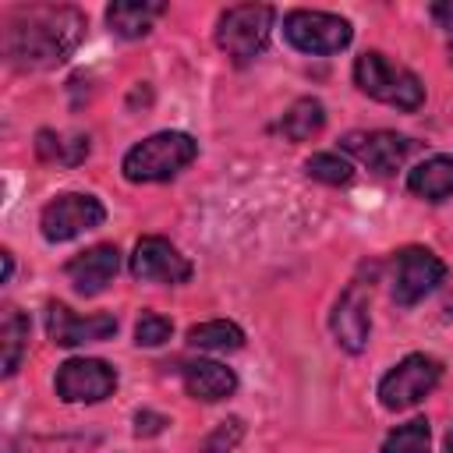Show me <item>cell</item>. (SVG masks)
Returning <instances> with one entry per match:
<instances>
[{
	"mask_svg": "<svg viewBox=\"0 0 453 453\" xmlns=\"http://www.w3.org/2000/svg\"><path fill=\"white\" fill-rule=\"evenodd\" d=\"M106 209L96 195H81V191H64L57 198H50L39 212V230L50 244H64L81 237L85 230L103 226Z\"/></svg>",
	"mask_w": 453,
	"mask_h": 453,
	"instance_id": "cell-7",
	"label": "cell"
},
{
	"mask_svg": "<svg viewBox=\"0 0 453 453\" xmlns=\"http://www.w3.org/2000/svg\"><path fill=\"white\" fill-rule=\"evenodd\" d=\"M428 446H432V428H428L425 418H414L407 425H396L382 439L379 453H428Z\"/></svg>",
	"mask_w": 453,
	"mask_h": 453,
	"instance_id": "cell-22",
	"label": "cell"
},
{
	"mask_svg": "<svg viewBox=\"0 0 453 453\" xmlns=\"http://www.w3.org/2000/svg\"><path fill=\"white\" fill-rule=\"evenodd\" d=\"M354 85H357L365 96H372V99H379V103H386V106H396V110H403V113H414V110L425 103V85H421V78H418L411 67L389 60V57L379 53V50H365V53L354 60Z\"/></svg>",
	"mask_w": 453,
	"mask_h": 453,
	"instance_id": "cell-3",
	"label": "cell"
},
{
	"mask_svg": "<svg viewBox=\"0 0 453 453\" xmlns=\"http://www.w3.org/2000/svg\"><path fill=\"white\" fill-rule=\"evenodd\" d=\"M170 333H173V322L159 311H142L134 322V343L138 347H159L170 340Z\"/></svg>",
	"mask_w": 453,
	"mask_h": 453,
	"instance_id": "cell-25",
	"label": "cell"
},
{
	"mask_svg": "<svg viewBox=\"0 0 453 453\" xmlns=\"http://www.w3.org/2000/svg\"><path fill=\"white\" fill-rule=\"evenodd\" d=\"M85 39V14L78 7H18L4 21V57L21 71H46L64 64Z\"/></svg>",
	"mask_w": 453,
	"mask_h": 453,
	"instance_id": "cell-1",
	"label": "cell"
},
{
	"mask_svg": "<svg viewBox=\"0 0 453 453\" xmlns=\"http://www.w3.org/2000/svg\"><path fill=\"white\" fill-rule=\"evenodd\" d=\"M329 329L336 336V343L347 354H361L368 347V333H372V311H368V290L361 280L347 283V290L336 297L333 315H329Z\"/></svg>",
	"mask_w": 453,
	"mask_h": 453,
	"instance_id": "cell-11",
	"label": "cell"
},
{
	"mask_svg": "<svg viewBox=\"0 0 453 453\" xmlns=\"http://www.w3.org/2000/svg\"><path fill=\"white\" fill-rule=\"evenodd\" d=\"M35 152H39V159L57 163V166H78L88 159L92 145H88V134H67V131L42 127L35 134Z\"/></svg>",
	"mask_w": 453,
	"mask_h": 453,
	"instance_id": "cell-18",
	"label": "cell"
},
{
	"mask_svg": "<svg viewBox=\"0 0 453 453\" xmlns=\"http://www.w3.org/2000/svg\"><path fill=\"white\" fill-rule=\"evenodd\" d=\"M163 14H166V4H156V0H117L106 7V25L120 39H142L152 32L156 18Z\"/></svg>",
	"mask_w": 453,
	"mask_h": 453,
	"instance_id": "cell-16",
	"label": "cell"
},
{
	"mask_svg": "<svg viewBox=\"0 0 453 453\" xmlns=\"http://www.w3.org/2000/svg\"><path fill=\"white\" fill-rule=\"evenodd\" d=\"M241 435H244V421L241 418H226V421L216 425V432L202 442L198 453H234V446L241 442Z\"/></svg>",
	"mask_w": 453,
	"mask_h": 453,
	"instance_id": "cell-26",
	"label": "cell"
},
{
	"mask_svg": "<svg viewBox=\"0 0 453 453\" xmlns=\"http://www.w3.org/2000/svg\"><path fill=\"white\" fill-rule=\"evenodd\" d=\"M53 389L64 403H99L117 389V372L99 357H71L57 368Z\"/></svg>",
	"mask_w": 453,
	"mask_h": 453,
	"instance_id": "cell-9",
	"label": "cell"
},
{
	"mask_svg": "<svg viewBox=\"0 0 453 453\" xmlns=\"http://www.w3.org/2000/svg\"><path fill=\"white\" fill-rule=\"evenodd\" d=\"M446 453H453V428L446 432Z\"/></svg>",
	"mask_w": 453,
	"mask_h": 453,
	"instance_id": "cell-30",
	"label": "cell"
},
{
	"mask_svg": "<svg viewBox=\"0 0 453 453\" xmlns=\"http://www.w3.org/2000/svg\"><path fill=\"white\" fill-rule=\"evenodd\" d=\"M81 446H88V442L85 439H67V435H57V439L21 435V439L7 442V453H78Z\"/></svg>",
	"mask_w": 453,
	"mask_h": 453,
	"instance_id": "cell-24",
	"label": "cell"
},
{
	"mask_svg": "<svg viewBox=\"0 0 453 453\" xmlns=\"http://www.w3.org/2000/svg\"><path fill=\"white\" fill-rule=\"evenodd\" d=\"M273 18L276 11L269 4H237V7H226L216 21V46L237 64H251L265 42H269V32H273Z\"/></svg>",
	"mask_w": 453,
	"mask_h": 453,
	"instance_id": "cell-4",
	"label": "cell"
},
{
	"mask_svg": "<svg viewBox=\"0 0 453 453\" xmlns=\"http://www.w3.org/2000/svg\"><path fill=\"white\" fill-rule=\"evenodd\" d=\"M432 18L453 35V4H435V7H432Z\"/></svg>",
	"mask_w": 453,
	"mask_h": 453,
	"instance_id": "cell-28",
	"label": "cell"
},
{
	"mask_svg": "<svg viewBox=\"0 0 453 453\" xmlns=\"http://www.w3.org/2000/svg\"><path fill=\"white\" fill-rule=\"evenodd\" d=\"M407 191L425 202H442L446 195H453V156H432L418 163L407 173Z\"/></svg>",
	"mask_w": 453,
	"mask_h": 453,
	"instance_id": "cell-17",
	"label": "cell"
},
{
	"mask_svg": "<svg viewBox=\"0 0 453 453\" xmlns=\"http://www.w3.org/2000/svg\"><path fill=\"white\" fill-rule=\"evenodd\" d=\"M354 159H361L372 173H396L411 152V138L396 131H350L340 142Z\"/></svg>",
	"mask_w": 453,
	"mask_h": 453,
	"instance_id": "cell-13",
	"label": "cell"
},
{
	"mask_svg": "<svg viewBox=\"0 0 453 453\" xmlns=\"http://www.w3.org/2000/svg\"><path fill=\"white\" fill-rule=\"evenodd\" d=\"M117 269H120V251H117L113 244L85 248V251H78V255L64 265L71 287H74L81 297H96V294H103L106 283H113Z\"/></svg>",
	"mask_w": 453,
	"mask_h": 453,
	"instance_id": "cell-14",
	"label": "cell"
},
{
	"mask_svg": "<svg viewBox=\"0 0 453 453\" xmlns=\"http://www.w3.org/2000/svg\"><path fill=\"white\" fill-rule=\"evenodd\" d=\"M166 425H170V418H163V414H156V411H138V414H134V435H138V439L159 435Z\"/></svg>",
	"mask_w": 453,
	"mask_h": 453,
	"instance_id": "cell-27",
	"label": "cell"
},
{
	"mask_svg": "<svg viewBox=\"0 0 453 453\" xmlns=\"http://www.w3.org/2000/svg\"><path fill=\"white\" fill-rule=\"evenodd\" d=\"M283 39L311 57H326V53H340L343 46H350L354 28L347 18L329 14V11H290L283 18Z\"/></svg>",
	"mask_w": 453,
	"mask_h": 453,
	"instance_id": "cell-6",
	"label": "cell"
},
{
	"mask_svg": "<svg viewBox=\"0 0 453 453\" xmlns=\"http://www.w3.org/2000/svg\"><path fill=\"white\" fill-rule=\"evenodd\" d=\"M322 124H326V106L315 96H304V99L290 103V110L283 113L280 127H283V134L290 142H308V138H315L322 131Z\"/></svg>",
	"mask_w": 453,
	"mask_h": 453,
	"instance_id": "cell-20",
	"label": "cell"
},
{
	"mask_svg": "<svg viewBox=\"0 0 453 453\" xmlns=\"http://www.w3.org/2000/svg\"><path fill=\"white\" fill-rule=\"evenodd\" d=\"M14 276V255L11 251H4V283Z\"/></svg>",
	"mask_w": 453,
	"mask_h": 453,
	"instance_id": "cell-29",
	"label": "cell"
},
{
	"mask_svg": "<svg viewBox=\"0 0 453 453\" xmlns=\"http://www.w3.org/2000/svg\"><path fill=\"white\" fill-rule=\"evenodd\" d=\"M198 156V142L184 131H156L127 149L120 170L131 184H156L177 177Z\"/></svg>",
	"mask_w": 453,
	"mask_h": 453,
	"instance_id": "cell-2",
	"label": "cell"
},
{
	"mask_svg": "<svg viewBox=\"0 0 453 453\" xmlns=\"http://www.w3.org/2000/svg\"><path fill=\"white\" fill-rule=\"evenodd\" d=\"M46 333L57 347H81V343H99L117 333L113 315H74L67 304L50 301L46 304Z\"/></svg>",
	"mask_w": 453,
	"mask_h": 453,
	"instance_id": "cell-12",
	"label": "cell"
},
{
	"mask_svg": "<svg viewBox=\"0 0 453 453\" xmlns=\"http://www.w3.org/2000/svg\"><path fill=\"white\" fill-rule=\"evenodd\" d=\"M127 269L142 283H188L191 280V262L166 237H156V234L134 244Z\"/></svg>",
	"mask_w": 453,
	"mask_h": 453,
	"instance_id": "cell-10",
	"label": "cell"
},
{
	"mask_svg": "<svg viewBox=\"0 0 453 453\" xmlns=\"http://www.w3.org/2000/svg\"><path fill=\"white\" fill-rule=\"evenodd\" d=\"M0 350H4V375L11 379L28 350V315L21 308H4L0 319Z\"/></svg>",
	"mask_w": 453,
	"mask_h": 453,
	"instance_id": "cell-19",
	"label": "cell"
},
{
	"mask_svg": "<svg viewBox=\"0 0 453 453\" xmlns=\"http://www.w3.org/2000/svg\"><path fill=\"white\" fill-rule=\"evenodd\" d=\"M184 389L195 400L216 403V400H226L237 389V375L226 365H219V361H202L198 357V361L184 365Z\"/></svg>",
	"mask_w": 453,
	"mask_h": 453,
	"instance_id": "cell-15",
	"label": "cell"
},
{
	"mask_svg": "<svg viewBox=\"0 0 453 453\" xmlns=\"http://www.w3.org/2000/svg\"><path fill=\"white\" fill-rule=\"evenodd\" d=\"M442 379V365L432 354H407L379 382V403L386 411H407L421 403Z\"/></svg>",
	"mask_w": 453,
	"mask_h": 453,
	"instance_id": "cell-5",
	"label": "cell"
},
{
	"mask_svg": "<svg viewBox=\"0 0 453 453\" xmlns=\"http://www.w3.org/2000/svg\"><path fill=\"white\" fill-rule=\"evenodd\" d=\"M442 280H446V262L435 251H428V248H403L393 258L389 290H393V301L400 308H411L421 297H428Z\"/></svg>",
	"mask_w": 453,
	"mask_h": 453,
	"instance_id": "cell-8",
	"label": "cell"
},
{
	"mask_svg": "<svg viewBox=\"0 0 453 453\" xmlns=\"http://www.w3.org/2000/svg\"><path fill=\"white\" fill-rule=\"evenodd\" d=\"M188 343L198 347V350H237L244 347V333L237 322H226V319H212V322H198L188 329Z\"/></svg>",
	"mask_w": 453,
	"mask_h": 453,
	"instance_id": "cell-21",
	"label": "cell"
},
{
	"mask_svg": "<svg viewBox=\"0 0 453 453\" xmlns=\"http://www.w3.org/2000/svg\"><path fill=\"white\" fill-rule=\"evenodd\" d=\"M304 170H308V177H315L322 184H350L354 180V166L336 152H315L304 163Z\"/></svg>",
	"mask_w": 453,
	"mask_h": 453,
	"instance_id": "cell-23",
	"label": "cell"
},
{
	"mask_svg": "<svg viewBox=\"0 0 453 453\" xmlns=\"http://www.w3.org/2000/svg\"><path fill=\"white\" fill-rule=\"evenodd\" d=\"M449 64H453V46H449Z\"/></svg>",
	"mask_w": 453,
	"mask_h": 453,
	"instance_id": "cell-31",
	"label": "cell"
}]
</instances>
